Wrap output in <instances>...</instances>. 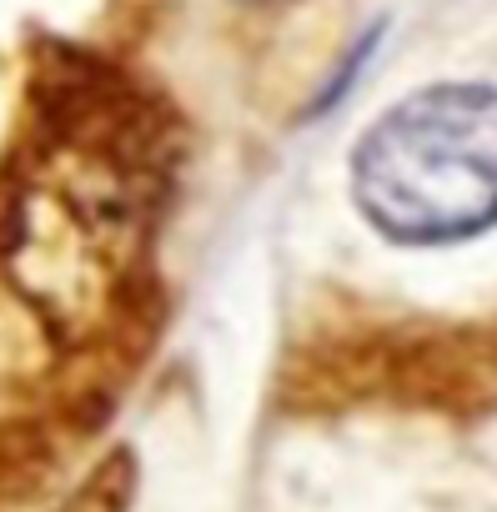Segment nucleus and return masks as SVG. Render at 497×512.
I'll list each match as a JSON object with an SVG mask.
<instances>
[{
	"mask_svg": "<svg viewBox=\"0 0 497 512\" xmlns=\"http://www.w3.org/2000/svg\"><path fill=\"white\" fill-rule=\"evenodd\" d=\"M357 206L392 241H462L497 221V91L427 86L352 156Z\"/></svg>",
	"mask_w": 497,
	"mask_h": 512,
	"instance_id": "1",
	"label": "nucleus"
}]
</instances>
